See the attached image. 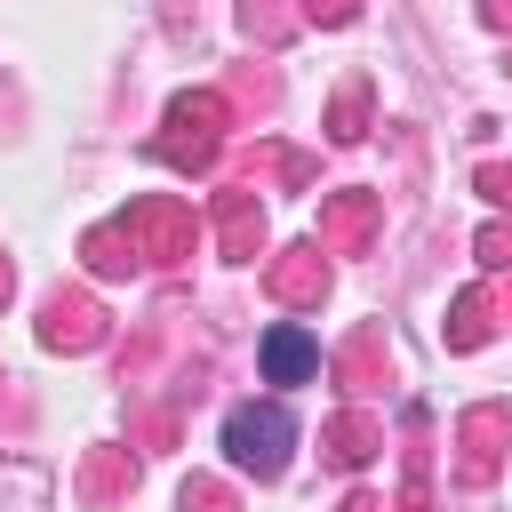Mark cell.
Here are the masks:
<instances>
[{
  "mask_svg": "<svg viewBox=\"0 0 512 512\" xmlns=\"http://www.w3.org/2000/svg\"><path fill=\"white\" fill-rule=\"evenodd\" d=\"M224 128H232V96H224V88H184V96H168V120H160V136H152V160H168V168H184V176H208Z\"/></svg>",
  "mask_w": 512,
  "mask_h": 512,
  "instance_id": "6da1fadb",
  "label": "cell"
},
{
  "mask_svg": "<svg viewBox=\"0 0 512 512\" xmlns=\"http://www.w3.org/2000/svg\"><path fill=\"white\" fill-rule=\"evenodd\" d=\"M288 440H296V424L280 416V408H232L224 416V456H232V472H256V480H280L288 472Z\"/></svg>",
  "mask_w": 512,
  "mask_h": 512,
  "instance_id": "7a4b0ae2",
  "label": "cell"
},
{
  "mask_svg": "<svg viewBox=\"0 0 512 512\" xmlns=\"http://www.w3.org/2000/svg\"><path fill=\"white\" fill-rule=\"evenodd\" d=\"M120 232H128V248H136L144 264H184V256H192V208L168 200V192L128 200V208H120Z\"/></svg>",
  "mask_w": 512,
  "mask_h": 512,
  "instance_id": "3957f363",
  "label": "cell"
},
{
  "mask_svg": "<svg viewBox=\"0 0 512 512\" xmlns=\"http://www.w3.org/2000/svg\"><path fill=\"white\" fill-rule=\"evenodd\" d=\"M384 232V192H328L320 200V256H368V240Z\"/></svg>",
  "mask_w": 512,
  "mask_h": 512,
  "instance_id": "277c9868",
  "label": "cell"
},
{
  "mask_svg": "<svg viewBox=\"0 0 512 512\" xmlns=\"http://www.w3.org/2000/svg\"><path fill=\"white\" fill-rule=\"evenodd\" d=\"M504 456H512V408H504V400L464 408V416H456V464H464V480H472V488L496 480Z\"/></svg>",
  "mask_w": 512,
  "mask_h": 512,
  "instance_id": "5b68a950",
  "label": "cell"
},
{
  "mask_svg": "<svg viewBox=\"0 0 512 512\" xmlns=\"http://www.w3.org/2000/svg\"><path fill=\"white\" fill-rule=\"evenodd\" d=\"M104 328H112V320H104V304H96V296H80V288L40 304V344H48V352H96V344H104Z\"/></svg>",
  "mask_w": 512,
  "mask_h": 512,
  "instance_id": "8992f818",
  "label": "cell"
},
{
  "mask_svg": "<svg viewBox=\"0 0 512 512\" xmlns=\"http://www.w3.org/2000/svg\"><path fill=\"white\" fill-rule=\"evenodd\" d=\"M216 248L232 264H256V248H264V200L248 184H224L216 192Z\"/></svg>",
  "mask_w": 512,
  "mask_h": 512,
  "instance_id": "52a82bcc",
  "label": "cell"
},
{
  "mask_svg": "<svg viewBox=\"0 0 512 512\" xmlns=\"http://www.w3.org/2000/svg\"><path fill=\"white\" fill-rule=\"evenodd\" d=\"M264 288H272L280 304H320V296H328V256H320V240L280 248V256L264 264Z\"/></svg>",
  "mask_w": 512,
  "mask_h": 512,
  "instance_id": "ba28073f",
  "label": "cell"
},
{
  "mask_svg": "<svg viewBox=\"0 0 512 512\" xmlns=\"http://www.w3.org/2000/svg\"><path fill=\"white\" fill-rule=\"evenodd\" d=\"M256 360H264V384H304V376L320 368V344H312L296 320H280V328L256 344Z\"/></svg>",
  "mask_w": 512,
  "mask_h": 512,
  "instance_id": "9c48e42d",
  "label": "cell"
},
{
  "mask_svg": "<svg viewBox=\"0 0 512 512\" xmlns=\"http://www.w3.org/2000/svg\"><path fill=\"white\" fill-rule=\"evenodd\" d=\"M136 488V456L128 448H88V464H80V504H120Z\"/></svg>",
  "mask_w": 512,
  "mask_h": 512,
  "instance_id": "30bf717a",
  "label": "cell"
},
{
  "mask_svg": "<svg viewBox=\"0 0 512 512\" xmlns=\"http://www.w3.org/2000/svg\"><path fill=\"white\" fill-rule=\"evenodd\" d=\"M488 328H496V296H488V288H464V296L448 304V328H440V336H448V352H480Z\"/></svg>",
  "mask_w": 512,
  "mask_h": 512,
  "instance_id": "8fae6325",
  "label": "cell"
},
{
  "mask_svg": "<svg viewBox=\"0 0 512 512\" xmlns=\"http://www.w3.org/2000/svg\"><path fill=\"white\" fill-rule=\"evenodd\" d=\"M80 256H88V272H96V280H128V272L144 264V256L128 248L120 216H112V224H96V232H80Z\"/></svg>",
  "mask_w": 512,
  "mask_h": 512,
  "instance_id": "7c38bea8",
  "label": "cell"
},
{
  "mask_svg": "<svg viewBox=\"0 0 512 512\" xmlns=\"http://www.w3.org/2000/svg\"><path fill=\"white\" fill-rule=\"evenodd\" d=\"M336 384H344L352 400L384 384V336H376V328H360V336H352V344L336 352Z\"/></svg>",
  "mask_w": 512,
  "mask_h": 512,
  "instance_id": "4fadbf2b",
  "label": "cell"
},
{
  "mask_svg": "<svg viewBox=\"0 0 512 512\" xmlns=\"http://www.w3.org/2000/svg\"><path fill=\"white\" fill-rule=\"evenodd\" d=\"M376 448H384V424H376L368 408H344V416L328 424V456H336L344 472H352V464H368Z\"/></svg>",
  "mask_w": 512,
  "mask_h": 512,
  "instance_id": "5bb4252c",
  "label": "cell"
},
{
  "mask_svg": "<svg viewBox=\"0 0 512 512\" xmlns=\"http://www.w3.org/2000/svg\"><path fill=\"white\" fill-rule=\"evenodd\" d=\"M240 32H248V40H264V48H280V40L296 32V16H288L280 0H240Z\"/></svg>",
  "mask_w": 512,
  "mask_h": 512,
  "instance_id": "9a60e30c",
  "label": "cell"
},
{
  "mask_svg": "<svg viewBox=\"0 0 512 512\" xmlns=\"http://www.w3.org/2000/svg\"><path fill=\"white\" fill-rule=\"evenodd\" d=\"M328 136H336V144H360V136H368V88H360V80L328 104Z\"/></svg>",
  "mask_w": 512,
  "mask_h": 512,
  "instance_id": "2e32d148",
  "label": "cell"
},
{
  "mask_svg": "<svg viewBox=\"0 0 512 512\" xmlns=\"http://www.w3.org/2000/svg\"><path fill=\"white\" fill-rule=\"evenodd\" d=\"M176 512H240V496H232L224 480H208V472H192V480L176 488Z\"/></svg>",
  "mask_w": 512,
  "mask_h": 512,
  "instance_id": "e0dca14e",
  "label": "cell"
},
{
  "mask_svg": "<svg viewBox=\"0 0 512 512\" xmlns=\"http://www.w3.org/2000/svg\"><path fill=\"white\" fill-rule=\"evenodd\" d=\"M472 256H480L488 272H512V224H488V232L472 240Z\"/></svg>",
  "mask_w": 512,
  "mask_h": 512,
  "instance_id": "ac0fdd59",
  "label": "cell"
},
{
  "mask_svg": "<svg viewBox=\"0 0 512 512\" xmlns=\"http://www.w3.org/2000/svg\"><path fill=\"white\" fill-rule=\"evenodd\" d=\"M296 16H304V24H328V32H336V24H352V16H360V0H304Z\"/></svg>",
  "mask_w": 512,
  "mask_h": 512,
  "instance_id": "d6986e66",
  "label": "cell"
},
{
  "mask_svg": "<svg viewBox=\"0 0 512 512\" xmlns=\"http://www.w3.org/2000/svg\"><path fill=\"white\" fill-rule=\"evenodd\" d=\"M472 184H480V192H488L496 208H512V160H488V168H480Z\"/></svg>",
  "mask_w": 512,
  "mask_h": 512,
  "instance_id": "ffe728a7",
  "label": "cell"
},
{
  "mask_svg": "<svg viewBox=\"0 0 512 512\" xmlns=\"http://www.w3.org/2000/svg\"><path fill=\"white\" fill-rule=\"evenodd\" d=\"M480 16H488L496 32H512V0H480Z\"/></svg>",
  "mask_w": 512,
  "mask_h": 512,
  "instance_id": "44dd1931",
  "label": "cell"
},
{
  "mask_svg": "<svg viewBox=\"0 0 512 512\" xmlns=\"http://www.w3.org/2000/svg\"><path fill=\"white\" fill-rule=\"evenodd\" d=\"M336 512H384V504H376V496H344Z\"/></svg>",
  "mask_w": 512,
  "mask_h": 512,
  "instance_id": "7402d4cb",
  "label": "cell"
},
{
  "mask_svg": "<svg viewBox=\"0 0 512 512\" xmlns=\"http://www.w3.org/2000/svg\"><path fill=\"white\" fill-rule=\"evenodd\" d=\"M8 296H16V272H8V256H0V304H8Z\"/></svg>",
  "mask_w": 512,
  "mask_h": 512,
  "instance_id": "603a6c76",
  "label": "cell"
}]
</instances>
